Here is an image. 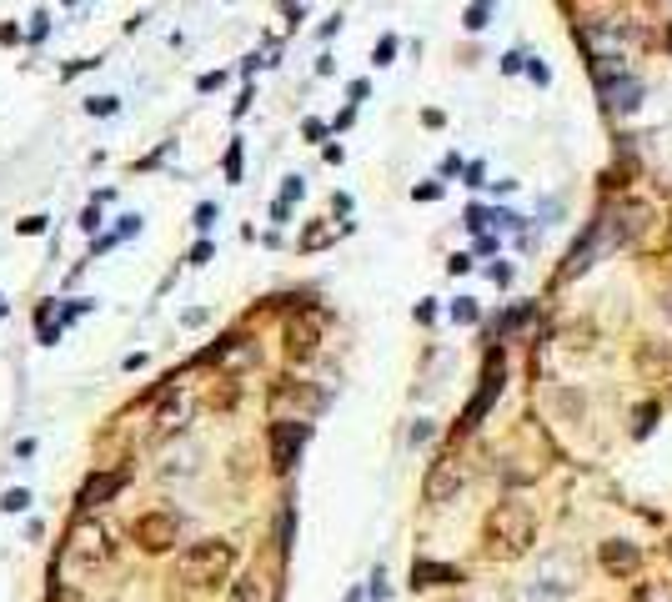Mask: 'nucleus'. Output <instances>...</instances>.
<instances>
[{
  "instance_id": "1",
  "label": "nucleus",
  "mask_w": 672,
  "mask_h": 602,
  "mask_svg": "<svg viewBox=\"0 0 672 602\" xmlns=\"http://www.w3.org/2000/svg\"><path fill=\"white\" fill-rule=\"evenodd\" d=\"M487 552L492 557H522L532 542H537V512L532 502L522 497H502L492 512H487Z\"/></svg>"
},
{
  "instance_id": "2",
  "label": "nucleus",
  "mask_w": 672,
  "mask_h": 602,
  "mask_svg": "<svg viewBox=\"0 0 672 602\" xmlns=\"http://www.w3.org/2000/svg\"><path fill=\"white\" fill-rule=\"evenodd\" d=\"M582 46L587 56L597 61H612V66H627V56H637L647 46V26L637 16H592L582 26Z\"/></svg>"
},
{
  "instance_id": "3",
  "label": "nucleus",
  "mask_w": 672,
  "mask_h": 602,
  "mask_svg": "<svg viewBox=\"0 0 672 602\" xmlns=\"http://www.w3.org/2000/svg\"><path fill=\"white\" fill-rule=\"evenodd\" d=\"M231 567H236V547H231L226 537L191 542V547L176 557V577H181L186 587H216Z\"/></svg>"
},
{
  "instance_id": "4",
  "label": "nucleus",
  "mask_w": 672,
  "mask_h": 602,
  "mask_svg": "<svg viewBox=\"0 0 672 602\" xmlns=\"http://www.w3.org/2000/svg\"><path fill=\"white\" fill-rule=\"evenodd\" d=\"M592 81H597V96L607 111H637L642 106V76L627 71V66H612V61H592Z\"/></svg>"
},
{
  "instance_id": "5",
  "label": "nucleus",
  "mask_w": 672,
  "mask_h": 602,
  "mask_svg": "<svg viewBox=\"0 0 672 602\" xmlns=\"http://www.w3.org/2000/svg\"><path fill=\"white\" fill-rule=\"evenodd\" d=\"M612 246H617V241H612V226H607V211H602V216H597V221L587 226V236H582V241H577V246L567 251L562 281H577L582 271H592V266L602 261V251H612Z\"/></svg>"
},
{
  "instance_id": "6",
  "label": "nucleus",
  "mask_w": 672,
  "mask_h": 602,
  "mask_svg": "<svg viewBox=\"0 0 672 602\" xmlns=\"http://www.w3.org/2000/svg\"><path fill=\"white\" fill-rule=\"evenodd\" d=\"M467 487V462H462V452H442L437 462H432V472H427V502L432 507H447L457 492Z\"/></svg>"
},
{
  "instance_id": "7",
  "label": "nucleus",
  "mask_w": 672,
  "mask_h": 602,
  "mask_svg": "<svg viewBox=\"0 0 672 602\" xmlns=\"http://www.w3.org/2000/svg\"><path fill=\"white\" fill-rule=\"evenodd\" d=\"M502 382H507V362H502V352H492L487 357V367H482V387H477V397L467 402V412H462V432H472V427H482V417L492 412V402L502 397Z\"/></svg>"
},
{
  "instance_id": "8",
  "label": "nucleus",
  "mask_w": 672,
  "mask_h": 602,
  "mask_svg": "<svg viewBox=\"0 0 672 602\" xmlns=\"http://www.w3.org/2000/svg\"><path fill=\"white\" fill-rule=\"evenodd\" d=\"M607 226H612L617 246H632V241H642L652 231V206L647 201H622V206L607 211Z\"/></svg>"
},
{
  "instance_id": "9",
  "label": "nucleus",
  "mask_w": 672,
  "mask_h": 602,
  "mask_svg": "<svg viewBox=\"0 0 672 602\" xmlns=\"http://www.w3.org/2000/svg\"><path fill=\"white\" fill-rule=\"evenodd\" d=\"M131 537H136L146 552H166V547L176 542V517H171V512H146V517L131 527Z\"/></svg>"
},
{
  "instance_id": "10",
  "label": "nucleus",
  "mask_w": 672,
  "mask_h": 602,
  "mask_svg": "<svg viewBox=\"0 0 672 602\" xmlns=\"http://www.w3.org/2000/svg\"><path fill=\"white\" fill-rule=\"evenodd\" d=\"M301 442H306V422H276L271 427V462H276V472H286L296 462Z\"/></svg>"
},
{
  "instance_id": "11",
  "label": "nucleus",
  "mask_w": 672,
  "mask_h": 602,
  "mask_svg": "<svg viewBox=\"0 0 672 602\" xmlns=\"http://www.w3.org/2000/svg\"><path fill=\"white\" fill-rule=\"evenodd\" d=\"M537 582H547V587H557V592H572V587H577V557H572V552H552V557L542 562Z\"/></svg>"
},
{
  "instance_id": "12",
  "label": "nucleus",
  "mask_w": 672,
  "mask_h": 602,
  "mask_svg": "<svg viewBox=\"0 0 672 602\" xmlns=\"http://www.w3.org/2000/svg\"><path fill=\"white\" fill-rule=\"evenodd\" d=\"M597 557H602V567H607L612 577H627V572L637 567V547L622 542V537H607V542L597 547Z\"/></svg>"
},
{
  "instance_id": "13",
  "label": "nucleus",
  "mask_w": 672,
  "mask_h": 602,
  "mask_svg": "<svg viewBox=\"0 0 672 602\" xmlns=\"http://www.w3.org/2000/svg\"><path fill=\"white\" fill-rule=\"evenodd\" d=\"M126 487V472H101V477H91L86 487H81V507H101L106 497H116Z\"/></svg>"
},
{
  "instance_id": "14",
  "label": "nucleus",
  "mask_w": 672,
  "mask_h": 602,
  "mask_svg": "<svg viewBox=\"0 0 672 602\" xmlns=\"http://www.w3.org/2000/svg\"><path fill=\"white\" fill-rule=\"evenodd\" d=\"M462 572L457 567H442V562H417L412 567V587H447V582H457Z\"/></svg>"
},
{
  "instance_id": "15",
  "label": "nucleus",
  "mask_w": 672,
  "mask_h": 602,
  "mask_svg": "<svg viewBox=\"0 0 672 602\" xmlns=\"http://www.w3.org/2000/svg\"><path fill=\"white\" fill-rule=\"evenodd\" d=\"M286 352H291L296 362L316 357V327H286Z\"/></svg>"
},
{
  "instance_id": "16",
  "label": "nucleus",
  "mask_w": 672,
  "mask_h": 602,
  "mask_svg": "<svg viewBox=\"0 0 672 602\" xmlns=\"http://www.w3.org/2000/svg\"><path fill=\"white\" fill-rule=\"evenodd\" d=\"M231 602H266V582L256 572H246L236 587H231Z\"/></svg>"
},
{
  "instance_id": "17",
  "label": "nucleus",
  "mask_w": 672,
  "mask_h": 602,
  "mask_svg": "<svg viewBox=\"0 0 672 602\" xmlns=\"http://www.w3.org/2000/svg\"><path fill=\"white\" fill-rule=\"evenodd\" d=\"M522 602H567V592H557V587H547V582H527V592H522Z\"/></svg>"
},
{
  "instance_id": "18",
  "label": "nucleus",
  "mask_w": 672,
  "mask_h": 602,
  "mask_svg": "<svg viewBox=\"0 0 672 602\" xmlns=\"http://www.w3.org/2000/svg\"><path fill=\"white\" fill-rule=\"evenodd\" d=\"M326 241H336V226H331V221H321V226H311V231L301 236V251H316V246H326Z\"/></svg>"
},
{
  "instance_id": "19",
  "label": "nucleus",
  "mask_w": 672,
  "mask_h": 602,
  "mask_svg": "<svg viewBox=\"0 0 672 602\" xmlns=\"http://www.w3.org/2000/svg\"><path fill=\"white\" fill-rule=\"evenodd\" d=\"M487 11H492V0H477V6L467 11V31H482L487 26Z\"/></svg>"
},
{
  "instance_id": "20",
  "label": "nucleus",
  "mask_w": 672,
  "mask_h": 602,
  "mask_svg": "<svg viewBox=\"0 0 672 602\" xmlns=\"http://www.w3.org/2000/svg\"><path fill=\"white\" fill-rule=\"evenodd\" d=\"M452 317H457V322H477V301H472V296H462L457 307H452Z\"/></svg>"
},
{
  "instance_id": "21",
  "label": "nucleus",
  "mask_w": 672,
  "mask_h": 602,
  "mask_svg": "<svg viewBox=\"0 0 672 602\" xmlns=\"http://www.w3.org/2000/svg\"><path fill=\"white\" fill-rule=\"evenodd\" d=\"M502 71H507V76H517V71H527V56H522V51H512V56H502Z\"/></svg>"
},
{
  "instance_id": "22",
  "label": "nucleus",
  "mask_w": 672,
  "mask_h": 602,
  "mask_svg": "<svg viewBox=\"0 0 672 602\" xmlns=\"http://www.w3.org/2000/svg\"><path fill=\"white\" fill-rule=\"evenodd\" d=\"M652 417H657V407H637V422H632V432L642 437V432L652 427Z\"/></svg>"
},
{
  "instance_id": "23",
  "label": "nucleus",
  "mask_w": 672,
  "mask_h": 602,
  "mask_svg": "<svg viewBox=\"0 0 672 602\" xmlns=\"http://www.w3.org/2000/svg\"><path fill=\"white\" fill-rule=\"evenodd\" d=\"M26 502H31V497H26V492H6V502H0V507H6V512H21V507H26Z\"/></svg>"
},
{
  "instance_id": "24",
  "label": "nucleus",
  "mask_w": 672,
  "mask_h": 602,
  "mask_svg": "<svg viewBox=\"0 0 672 602\" xmlns=\"http://www.w3.org/2000/svg\"><path fill=\"white\" fill-rule=\"evenodd\" d=\"M392 56H397V41H392V36H387V41H382V46H377V66H387V61H392Z\"/></svg>"
},
{
  "instance_id": "25",
  "label": "nucleus",
  "mask_w": 672,
  "mask_h": 602,
  "mask_svg": "<svg viewBox=\"0 0 672 602\" xmlns=\"http://www.w3.org/2000/svg\"><path fill=\"white\" fill-rule=\"evenodd\" d=\"M527 76H532V81H537V86H547V81H552V76H547V66H542V61H527Z\"/></svg>"
},
{
  "instance_id": "26",
  "label": "nucleus",
  "mask_w": 672,
  "mask_h": 602,
  "mask_svg": "<svg viewBox=\"0 0 672 602\" xmlns=\"http://www.w3.org/2000/svg\"><path fill=\"white\" fill-rule=\"evenodd\" d=\"M442 196V186L437 181H427V186H417V201H437Z\"/></svg>"
},
{
  "instance_id": "27",
  "label": "nucleus",
  "mask_w": 672,
  "mask_h": 602,
  "mask_svg": "<svg viewBox=\"0 0 672 602\" xmlns=\"http://www.w3.org/2000/svg\"><path fill=\"white\" fill-rule=\"evenodd\" d=\"M447 271H452V276H462V271H472V256H452V261H447Z\"/></svg>"
},
{
  "instance_id": "28",
  "label": "nucleus",
  "mask_w": 672,
  "mask_h": 602,
  "mask_svg": "<svg viewBox=\"0 0 672 602\" xmlns=\"http://www.w3.org/2000/svg\"><path fill=\"white\" fill-rule=\"evenodd\" d=\"M667 46H672V36H667Z\"/></svg>"
}]
</instances>
